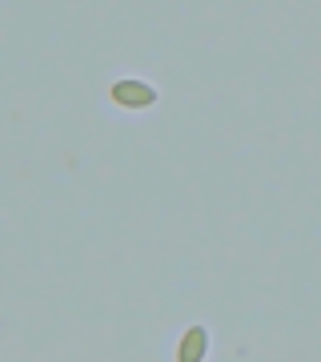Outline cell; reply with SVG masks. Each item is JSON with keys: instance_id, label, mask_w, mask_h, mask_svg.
<instances>
[{"instance_id": "1", "label": "cell", "mask_w": 321, "mask_h": 362, "mask_svg": "<svg viewBox=\"0 0 321 362\" xmlns=\"http://www.w3.org/2000/svg\"><path fill=\"white\" fill-rule=\"evenodd\" d=\"M113 101L121 105V109H149V105H157V89L153 85H145V81H116L113 85Z\"/></svg>"}, {"instance_id": "2", "label": "cell", "mask_w": 321, "mask_h": 362, "mask_svg": "<svg viewBox=\"0 0 321 362\" xmlns=\"http://www.w3.org/2000/svg\"><path fill=\"white\" fill-rule=\"evenodd\" d=\"M205 350H209V330L205 326H189L177 346V362H205Z\"/></svg>"}]
</instances>
